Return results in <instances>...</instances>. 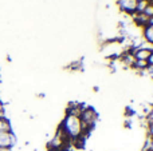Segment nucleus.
Here are the masks:
<instances>
[{"instance_id":"nucleus-4","label":"nucleus","mask_w":153,"mask_h":151,"mask_svg":"<svg viewBox=\"0 0 153 151\" xmlns=\"http://www.w3.org/2000/svg\"><path fill=\"white\" fill-rule=\"evenodd\" d=\"M15 143V136L12 133H0V147L1 149H10Z\"/></svg>"},{"instance_id":"nucleus-6","label":"nucleus","mask_w":153,"mask_h":151,"mask_svg":"<svg viewBox=\"0 0 153 151\" xmlns=\"http://www.w3.org/2000/svg\"><path fill=\"white\" fill-rule=\"evenodd\" d=\"M145 151H153V138H148V143H146Z\"/></svg>"},{"instance_id":"nucleus-1","label":"nucleus","mask_w":153,"mask_h":151,"mask_svg":"<svg viewBox=\"0 0 153 151\" xmlns=\"http://www.w3.org/2000/svg\"><path fill=\"white\" fill-rule=\"evenodd\" d=\"M79 119H81V122H82V127H83L85 136H87L90 133H91L93 128H94L95 123H97L98 114L93 107L85 106L83 108H82L81 114H79Z\"/></svg>"},{"instance_id":"nucleus-5","label":"nucleus","mask_w":153,"mask_h":151,"mask_svg":"<svg viewBox=\"0 0 153 151\" xmlns=\"http://www.w3.org/2000/svg\"><path fill=\"white\" fill-rule=\"evenodd\" d=\"M141 37L145 43L153 45V24H146L143 29H141Z\"/></svg>"},{"instance_id":"nucleus-2","label":"nucleus","mask_w":153,"mask_h":151,"mask_svg":"<svg viewBox=\"0 0 153 151\" xmlns=\"http://www.w3.org/2000/svg\"><path fill=\"white\" fill-rule=\"evenodd\" d=\"M132 54H133L134 60L148 62V59L151 58V55L153 54V48L148 47V45H145V44H140V45H136V47L133 48Z\"/></svg>"},{"instance_id":"nucleus-7","label":"nucleus","mask_w":153,"mask_h":151,"mask_svg":"<svg viewBox=\"0 0 153 151\" xmlns=\"http://www.w3.org/2000/svg\"><path fill=\"white\" fill-rule=\"evenodd\" d=\"M145 120H153V106L149 108L148 114H146V117H145Z\"/></svg>"},{"instance_id":"nucleus-3","label":"nucleus","mask_w":153,"mask_h":151,"mask_svg":"<svg viewBox=\"0 0 153 151\" xmlns=\"http://www.w3.org/2000/svg\"><path fill=\"white\" fill-rule=\"evenodd\" d=\"M116 5L120 12L124 15L132 16L137 12V1L136 0H116Z\"/></svg>"}]
</instances>
